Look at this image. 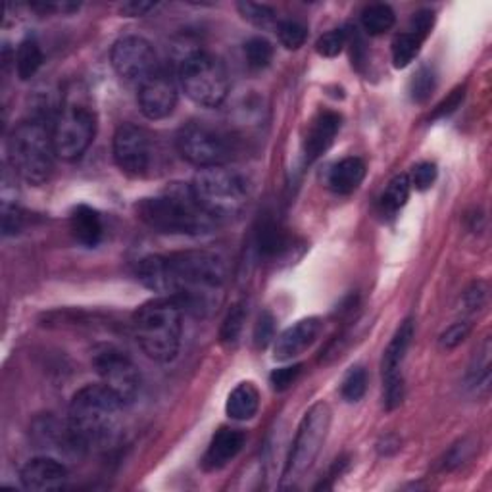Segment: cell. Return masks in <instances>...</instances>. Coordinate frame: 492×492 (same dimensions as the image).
Here are the masks:
<instances>
[{"instance_id": "6da1fadb", "label": "cell", "mask_w": 492, "mask_h": 492, "mask_svg": "<svg viewBox=\"0 0 492 492\" xmlns=\"http://www.w3.org/2000/svg\"><path fill=\"white\" fill-rule=\"evenodd\" d=\"M137 279L158 295L178 300L186 313L208 318L224 302L227 269L216 252L186 250L143 258Z\"/></svg>"}, {"instance_id": "7a4b0ae2", "label": "cell", "mask_w": 492, "mask_h": 492, "mask_svg": "<svg viewBox=\"0 0 492 492\" xmlns=\"http://www.w3.org/2000/svg\"><path fill=\"white\" fill-rule=\"evenodd\" d=\"M123 404L104 385L79 389L67 408V431L77 452L107 448L118 439Z\"/></svg>"}, {"instance_id": "3957f363", "label": "cell", "mask_w": 492, "mask_h": 492, "mask_svg": "<svg viewBox=\"0 0 492 492\" xmlns=\"http://www.w3.org/2000/svg\"><path fill=\"white\" fill-rule=\"evenodd\" d=\"M137 214L143 224L163 235L201 237L212 233L218 221L198 204L186 183H173L156 196L137 204Z\"/></svg>"}, {"instance_id": "277c9868", "label": "cell", "mask_w": 492, "mask_h": 492, "mask_svg": "<svg viewBox=\"0 0 492 492\" xmlns=\"http://www.w3.org/2000/svg\"><path fill=\"white\" fill-rule=\"evenodd\" d=\"M181 304L171 297L145 302L133 315V331L140 350L158 364H168L179 354L183 335Z\"/></svg>"}, {"instance_id": "5b68a950", "label": "cell", "mask_w": 492, "mask_h": 492, "mask_svg": "<svg viewBox=\"0 0 492 492\" xmlns=\"http://www.w3.org/2000/svg\"><path fill=\"white\" fill-rule=\"evenodd\" d=\"M56 148L52 129L41 120H28L14 127L8 137L10 168L29 185H43L51 179Z\"/></svg>"}, {"instance_id": "8992f818", "label": "cell", "mask_w": 492, "mask_h": 492, "mask_svg": "<svg viewBox=\"0 0 492 492\" xmlns=\"http://www.w3.org/2000/svg\"><path fill=\"white\" fill-rule=\"evenodd\" d=\"M191 189L198 204L216 221L239 216L250 198L249 179L227 166L201 170L193 179Z\"/></svg>"}, {"instance_id": "52a82bcc", "label": "cell", "mask_w": 492, "mask_h": 492, "mask_svg": "<svg viewBox=\"0 0 492 492\" xmlns=\"http://www.w3.org/2000/svg\"><path fill=\"white\" fill-rule=\"evenodd\" d=\"M95 135L97 115L85 100L83 92L77 89L66 92L52 125L56 156L66 162L79 160L92 145Z\"/></svg>"}, {"instance_id": "ba28073f", "label": "cell", "mask_w": 492, "mask_h": 492, "mask_svg": "<svg viewBox=\"0 0 492 492\" xmlns=\"http://www.w3.org/2000/svg\"><path fill=\"white\" fill-rule=\"evenodd\" d=\"M179 83L185 95L206 108H216L227 99L229 77L219 58L208 52H191L179 66Z\"/></svg>"}, {"instance_id": "9c48e42d", "label": "cell", "mask_w": 492, "mask_h": 492, "mask_svg": "<svg viewBox=\"0 0 492 492\" xmlns=\"http://www.w3.org/2000/svg\"><path fill=\"white\" fill-rule=\"evenodd\" d=\"M331 427V408L325 402L313 404L306 414H304L297 437L292 440V448L285 464L283 479L287 483H297L306 475L315 460L320 458V452L329 435Z\"/></svg>"}, {"instance_id": "30bf717a", "label": "cell", "mask_w": 492, "mask_h": 492, "mask_svg": "<svg viewBox=\"0 0 492 492\" xmlns=\"http://www.w3.org/2000/svg\"><path fill=\"white\" fill-rule=\"evenodd\" d=\"M178 150L183 160L198 170L227 166L233 158L231 139L204 122H189L178 133Z\"/></svg>"}, {"instance_id": "8fae6325", "label": "cell", "mask_w": 492, "mask_h": 492, "mask_svg": "<svg viewBox=\"0 0 492 492\" xmlns=\"http://www.w3.org/2000/svg\"><path fill=\"white\" fill-rule=\"evenodd\" d=\"M92 366H95L100 385L118 398L123 406L133 404L140 393V373L133 360L120 348L112 345H99L92 353Z\"/></svg>"}, {"instance_id": "7c38bea8", "label": "cell", "mask_w": 492, "mask_h": 492, "mask_svg": "<svg viewBox=\"0 0 492 492\" xmlns=\"http://www.w3.org/2000/svg\"><path fill=\"white\" fill-rule=\"evenodd\" d=\"M114 160L129 178H145L156 160L155 140L145 127L122 123L114 135Z\"/></svg>"}, {"instance_id": "4fadbf2b", "label": "cell", "mask_w": 492, "mask_h": 492, "mask_svg": "<svg viewBox=\"0 0 492 492\" xmlns=\"http://www.w3.org/2000/svg\"><path fill=\"white\" fill-rule=\"evenodd\" d=\"M110 60L114 72L129 83H145L148 77L160 72V62L155 46L147 39L129 35L120 41H115L110 52Z\"/></svg>"}, {"instance_id": "5bb4252c", "label": "cell", "mask_w": 492, "mask_h": 492, "mask_svg": "<svg viewBox=\"0 0 492 492\" xmlns=\"http://www.w3.org/2000/svg\"><path fill=\"white\" fill-rule=\"evenodd\" d=\"M175 107H178V87L166 69H160L139 85V108L147 120L158 122L168 118Z\"/></svg>"}, {"instance_id": "9a60e30c", "label": "cell", "mask_w": 492, "mask_h": 492, "mask_svg": "<svg viewBox=\"0 0 492 492\" xmlns=\"http://www.w3.org/2000/svg\"><path fill=\"white\" fill-rule=\"evenodd\" d=\"M67 467L49 456L33 458L21 467L20 481L28 490H62L67 485Z\"/></svg>"}, {"instance_id": "2e32d148", "label": "cell", "mask_w": 492, "mask_h": 492, "mask_svg": "<svg viewBox=\"0 0 492 492\" xmlns=\"http://www.w3.org/2000/svg\"><path fill=\"white\" fill-rule=\"evenodd\" d=\"M321 321L318 318H306L300 320L295 325H290L277 337L274 346V358L277 361H289L300 356L304 350H308L315 338L320 337Z\"/></svg>"}, {"instance_id": "e0dca14e", "label": "cell", "mask_w": 492, "mask_h": 492, "mask_svg": "<svg viewBox=\"0 0 492 492\" xmlns=\"http://www.w3.org/2000/svg\"><path fill=\"white\" fill-rule=\"evenodd\" d=\"M244 432L241 429L224 427L219 429L208 444V450L202 458V467L206 472H219L237 458L244 447Z\"/></svg>"}, {"instance_id": "ac0fdd59", "label": "cell", "mask_w": 492, "mask_h": 492, "mask_svg": "<svg viewBox=\"0 0 492 492\" xmlns=\"http://www.w3.org/2000/svg\"><path fill=\"white\" fill-rule=\"evenodd\" d=\"M338 129H341V115L337 112L325 110L315 115L306 140H304V155H306L308 163L318 160L333 145Z\"/></svg>"}, {"instance_id": "d6986e66", "label": "cell", "mask_w": 492, "mask_h": 492, "mask_svg": "<svg viewBox=\"0 0 492 492\" xmlns=\"http://www.w3.org/2000/svg\"><path fill=\"white\" fill-rule=\"evenodd\" d=\"M414 333H416L414 320H406L393 335L391 343L383 354V383L404 381L401 369L409 350V345L414 341Z\"/></svg>"}, {"instance_id": "ffe728a7", "label": "cell", "mask_w": 492, "mask_h": 492, "mask_svg": "<svg viewBox=\"0 0 492 492\" xmlns=\"http://www.w3.org/2000/svg\"><path fill=\"white\" fill-rule=\"evenodd\" d=\"M69 231H72L74 239L87 246V249H92L97 246L104 235V226L100 214L97 210H92L91 206L81 204L77 206L72 216H69Z\"/></svg>"}, {"instance_id": "44dd1931", "label": "cell", "mask_w": 492, "mask_h": 492, "mask_svg": "<svg viewBox=\"0 0 492 492\" xmlns=\"http://www.w3.org/2000/svg\"><path fill=\"white\" fill-rule=\"evenodd\" d=\"M366 178V163L356 156L337 162L327 175V185L337 194L354 193Z\"/></svg>"}, {"instance_id": "7402d4cb", "label": "cell", "mask_w": 492, "mask_h": 492, "mask_svg": "<svg viewBox=\"0 0 492 492\" xmlns=\"http://www.w3.org/2000/svg\"><path fill=\"white\" fill-rule=\"evenodd\" d=\"M258 408H260V393L252 383L246 381L231 391L226 412L235 421H249L258 414Z\"/></svg>"}, {"instance_id": "603a6c76", "label": "cell", "mask_w": 492, "mask_h": 492, "mask_svg": "<svg viewBox=\"0 0 492 492\" xmlns=\"http://www.w3.org/2000/svg\"><path fill=\"white\" fill-rule=\"evenodd\" d=\"M43 60H44V56H43L39 43L33 37L23 39L18 46L16 58H14L18 77L21 81H29L31 77H35V74H37L43 66Z\"/></svg>"}, {"instance_id": "cb8c5ba5", "label": "cell", "mask_w": 492, "mask_h": 492, "mask_svg": "<svg viewBox=\"0 0 492 492\" xmlns=\"http://www.w3.org/2000/svg\"><path fill=\"white\" fill-rule=\"evenodd\" d=\"M394 21V10L389 4H371L361 12V28H364L366 33L373 35V37L391 31Z\"/></svg>"}, {"instance_id": "d4e9b609", "label": "cell", "mask_w": 492, "mask_h": 492, "mask_svg": "<svg viewBox=\"0 0 492 492\" xmlns=\"http://www.w3.org/2000/svg\"><path fill=\"white\" fill-rule=\"evenodd\" d=\"M421 44H424V39L417 37V35L412 31L396 35L393 41V49H391L394 67L404 69L412 64L421 51Z\"/></svg>"}, {"instance_id": "484cf974", "label": "cell", "mask_w": 492, "mask_h": 492, "mask_svg": "<svg viewBox=\"0 0 492 492\" xmlns=\"http://www.w3.org/2000/svg\"><path fill=\"white\" fill-rule=\"evenodd\" d=\"M409 193H412V183H409L408 175L406 173L396 175V178L389 183V186H386V191L383 193V198H381L385 212L394 214L401 208H404L409 198Z\"/></svg>"}, {"instance_id": "4316f807", "label": "cell", "mask_w": 492, "mask_h": 492, "mask_svg": "<svg viewBox=\"0 0 492 492\" xmlns=\"http://www.w3.org/2000/svg\"><path fill=\"white\" fill-rule=\"evenodd\" d=\"M488 379H490V341L487 337L477 348L473 364H472L470 371H467V383H470L472 389L479 391L481 386H485L487 389Z\"/></svg>"}, {"instance_id": "83f0119b", "label": "cell", "mask_w": 492, "mask_h": 492, "mask_svg": "<svg viewBox=\"0 0 492 492\" xmlns=\"http://www.w3.org/2000/svg\"><path fill=\"white\" fill-rule=\"evenodd\" d=\"M244 56L249 67L254 72H260L274 60V46L264 37H252L244 44Z\"/></svg>"}, {"instance_id": "f1b7e54d", "label": "cell", "mask_w": 492, "mask_h": 492, "mask_svg": "<svg viewBox=\"0 0 492 492\" xmlns=\"http://www.w3.org/2000/svg\"><path fill=\"white\" fill-rule=\"evenodd\" d=\"M237 8L241 12V16L256 28H262V29L277 28L279 20H277V14L272 6L256 4V3H239Z\"/></svg>"}, {"instance_id": "f546056e", "label": "cell", "mask_w": 492, "mask_h": 492, "mask_svg": "<svg viewBox=\"0 0 492 492\" xmlns=\"http://www.w3.org/2000/svg\"><path fill=\"white\" fill-rule=\"evenodd\" d=\"M368 391V371L361 366L350 368L343 379L341 394L346 402H360Z\"/></svg>"}, {"instance_id": "4dcf8cb0", "label": "cell", "mask_w": 492, "mask_h": 492, "mask_svg": "<svg viewBox=\"0 0 492 492\" xmlns=\"http://www.w3.org/2000/svg\"><path fill=\"white\" fill-rule=\"evenodd\" d=\"M435 87H437L435 72H432L431 67L424 66V67H419L416 75L412 77V83H409V97H412L414 102L424 104L429 100Z\"/></svg>"}, {"instance_id": "1f68e13d", "label": "cell", "mask_w": 492, "mask_h": 492, "mask_svg": "<svg viewBox=\"0 0 492 492\" xmlns=\"http://www.w3.org/2000/svg\"><path fill=\"white\" fill-rule=\"evenodd\" d=\"M277 35H279L281 44H283L285 49L297 51V49H300L304 43H306L308 31H306V28L302 26V23L292 21V20H285V21L277 23Z\"/></svg>"}, {"instance_id": "d6a6232c", "label": "cell", "mask_w": 492, "mask_h": 492, "mask_svg": "<svg viewBox=\"0 0 492 492\" xmlns=\"http://www.w3.org/2000/svg\"><path fill=\"white\" fill-rule=\"evenodd\" d=\"M244 320H246L244 306H242V304H235V306H233L229 310L224 325H221V331H219L221 343H224V345H235L239 341V337H241Z\"/></svg>"}, {"instance_id": "836d02e7", "label": "cell", "mask_w": 492, "mask_h": 492, "mask_svg": "<svg viewBox=\"0 0 492 492\" xmlns=\"http://www.w3.org/2000/svg\"><path fill=\"white\" fill-rule=\"evenodd\" d=\"M285 235L275 224H264L260 233H258V246H260V254L264 256H277L285 249Z\"/></svg>"}, {"instance_id": "e575fe53", "label": "cell", "mask_w": 492, "mask_h": 492, "mask_svg": "<svg viewBox=\"0 0 492 492\" xmlns=\"http://www.w3.org/2000/svg\"><path fill=\"white\" fill-rule=\"evenodd\" d=\"M348 43V35L345 29H333L323 33L321 37L315 41V51L323 58H335L343 52Z\"/></svg>"}, {"instance_id": "d590c367", "label": "cell", "mask_w": 492, "mask_h": 492, "mask_svg": "<svg viewBox=\"0 0 492 492\" xmlns=\"http://www.w3.org/2000/svg\"><path fill=\"white\" fill-rule=\"evenodd\" d=\"M470 333H472V321H467V320L456 321L440 335L439 345L442 350H454V348H458L467 337H470Z\"/></svg>"}, {"instance_id": "8d00e7d4", "label": "cell", "mask_w": 492, "mask_h": 492, "mask_svg": "<svg viewBox=\"0 0 492 492\" xmlns=\"http://www.w3.org/2000/svg\"><path fill=\"white\" fill-rule=\"evenodd\" d=\"M437 181V166L432 162H421L414 168L409 183L416 186L417 191H427Z\"/></svg>"}, {"instance_id": "74e56055", "label": "cell", "mask_w": 492, "mask_h": 492, "mask_svg": "<svg viewBox=\"0 0 492 492\" xmlns=\"http://www.w3.org/2000/svg\"><path fill=\"white\" fill-rule=\"evenodd\" d=\"M23 227V212L16 206V204H10V202H4L3 204V231H4V237H10V235H16V233H20Z\"/></svg>"}, {"instance_id": "f35d334b", "label": "cell", "mask_w": 492, "mask_h": 492, "mask_svg": "<svg viewBox=\"0 0 492 492\" xmlns=\"http://www.w3.org/2000/svg\"><path fill=\"white\" fill-rule=\"evenodd\" d=\"M302 371L300 364L295 366H287V368H279L272 375H269V381H272L275 391H287L289 386L298 379V375Z\"/></svg>"}, {"instance_id": "ab89813d", "label": "cell", "mask_w": 492, "mask_h": 492, "mask_svg": "<svg viewBox=\"0 0 492 492\" xmlns=\"http://www.w3.org/2000/svg\"><path fill=\"white\" fill-rule=\"evenodd\" d=\"M465 97V89L464 87H458V89H454L450 95L444 99L439 107L432 110V115H431V120H439V118H447V115H450L452 112H456L460 108V104Z\"/></svg>"}, {"instance_id": "60d3db41", "label": "cell", "mask_w": 492, "mask_h": 492, "mask_svg": "<svg viewBox=\"0 0 492 492\" xmlns=\"http://www.w3.org/2000/svg\"><path fill=\"white\" fill-rule=\"evenodd\" d=\"M432 23H435V16H432V12L421 10V12H417V14H414L412 23H409V29L408 31L416 33L417 37H421V39L425 41L427 35L432 29Z\"/></svg>"}, {"instance_id": "b9f144b4", "label": "cell", "mask_w": 492, "mask_h": 492, "mask_svg": "<svg viewBox=\"0 0 492 492\" xmlns=\"http://www.w3.org/2000/svg\"><path fill=\"white\" fill-rule=\"evenodd\" d=\"M274 331H275V321H274L272 315H269L267 312H264L260 315V320H258V325H256V333H254L256 345L264 348L274 338Z\"/></svg>"}, {"instance_id": "7bdbcfd3", "label": "cell", "mask_w": 492, "mask_h": 492, "mask_svg": "<svg viewBox=\"0 0 492 492\" xmlns=\"http://www.w3.org/2000/svg\"><path fill=\"white\" fill-rule=\"evenodd\" d=\"M487 300V287L483 283H475L470 290L465 292L464 297V304H465V310L467 312H475V310H481V306Z\"/></svg>"}, {"instance_id": "ee69618b", "label": "cell", "mask_w": 492, "mask_h": 492, "mask_svg": "<svg viewBox=\"0 0 492 492\" xmlns=\"http://www.w3.org/2000/svg\"><path fill=\"white\" fill-rule=\"evenodd\" d=\"M155 8H156L155 3H137V0H135V3H125V4H122L120 12H122L123 16L137 18V16H145V14H148V12H150V10H155Z\"/></svg>"}]
</instances>
